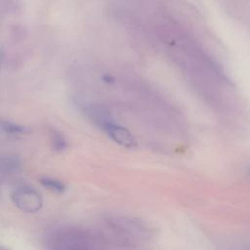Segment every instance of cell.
I'll return each instance as SVG.
<instances>
[{"instance_id":"obj_5","label":"cell","mask_w":250,"mask_h":250,"mask_svg":"<svg viewBox=\"0 0 250 250\" xmlns=\"http://www.w3.org/2000/svg\"><path fill=\"white\" fill-rule=\"evenodd\" d=\"M0 127L3 131L10 134H25L30 132V129L28 127L4 119H0Z\"/></svg>"},{"instance_id":"obj_6","label":"cell","mask_w":250,"mask_h":250,"mask_svg":"<svg viewBox=\"0 0 250 250\" xmlns=\"http://www.w3.org/2000/svg\"><path fill=\"white\" fill-rule=\"evenodd\" d=\"M51 142H52L53 148L56 151H62L67 146L66 140L64 139L62 134L61 132H59L58 130H52V132H51Z\"/></svg>"},{"instance_id":"obj_3","label":"cell","mask_w":250,"mask_h":250,"mask_svg":"<svg viewBox=\"0 0 250 250\" xmlns=\"http://www.w3.org/2000/svg\"><path fill=\"white\" fill-rule=\"evenodd\" d=\"M85 112L89 118L104 131L108 125L114 123L109 111L102 105L89 104L85 107Z\"/></svg>"},{"instance_id":"obj_8","label":"cell","mask_w":250,"mask_h":250,"mask_svg":"<svg viewBox=\"0 0 250 250\" xmlns=\"http://www.w3.org/2000/svg\"><path fill=\"white\" fill-rule=\"evenodd\" d=\"M249 174H250V169H249Z\"/></svg>"},{"instance_id":"obj_2","label":"cell","mask_w":250,"mask_h":250,"mask_svg":"<svg viewBox=\"0 0 250 250\" xmlns=\"http://www.w3.org/2000/svg\"><path fill=\"white\" fill-rule=\"evenodd\" d=\"M104 132L118 145L127 147L132 148L137 146V142L134 138V136L127 130L126 128L116 124L115 122L108 125Z\"/></svg>"},{"instance_id":"obj_4","label":"cell","mask_w":250,"mask_h":250,"mask_svg":"<svg viewBox=\"0 0 250 250\" xmlns=\"http://www.w3.org/2000/svg\"><path fill=\"white\" fill-rule=\"evenodd\" d=\"M39 182L40 184L48 188L49 190H51L52 192H55V193H58V194H61L62 193L64 190H65V186L62 182L57 180V179H54V178H50V177H41L39 179Z\"/></svg>"},{"instance_id":"obj_1","label":"cell","mask_w":250,"mask_h":250,"mask_svg":"<svg viewBox=\"0 0 250 250\" xmlns=\"http://www.w3.org/2000/svg\"><path fill=\"white\" fill-rule=\"evenodd\" d=\"M11 199L21 211L25 213H35L43 205L40 193L29 186L17 187L11 193Z\"/></svg>"},{"instance_id":"obj_7","label":"cell","mask_w":250,"mask_h":250,"mask_svg":"<svg viewBox=\"0 0 250 250\" xmlns=\"http://www.w3.org/2000/svg\"><path fill=\"white\" fill-rule=\"evenodd\" d=\"M2 60H3V53H0V65H1Z\"/></svg>"}]
</instances>
